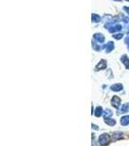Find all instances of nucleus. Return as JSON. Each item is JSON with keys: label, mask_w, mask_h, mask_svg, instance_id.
Wrapping results in <instances>:
<instances>
[{"label": "nucleus", "mask_w": 129, "mask_h": 146, "mask_svg": "<svg viewBox=\"0 0 129 146\" xmlns=\"http://www.w3.org/2000/svg\"><path fill=\"white\" fill-rule=\"evenodd\" d=\"M109 138H110L109 134H107V133H103V134L100 136V138H99V142H100V144H101V145H106V144L109 142Z\"/></svg>", "instance_id": "nucleus-1"}, {"label": "nucleus", "mask_w": 129, "mask_h": 146, "mask_svg": "<svg viewBox=\"0 0 129 146\" xmlns=\"http://www.w3.org/2000/svg\"><path fill=\"white\" fill-rule=\"evenodd\" d=\"M120 103V99L117 97H113V100H112V104L115 106V107H117Z\"/></svg>", "instance_id": "nucleus-2"}, {"label": "nucleus", "mask_w": 129, "mask_h": 146, "mask_svg": "<svg viewBox=\"0 0 129 146\" xmlns=\"http://www.w3.org/2000/svg\"><path fill=\"white\" fill-rule=\"evenodd\" d=\"M128 123H129V116H124L121 118V124L122 125L126 126V125H128Z\"/></svg>", "instance_id": "nucleus-3"}, {"label": "nucleus", "mask_w": 129, "mask_h": 146, "mask_svg": "<svg viewBox=\"0 0 129 146\" xmlns=\"http://www.w3.org/2000/svg\"><path fill=\"white\" fill-rule=\"evenodd\" d=\"M122 89V86L121 85H114V86H112V90H114V91H119V90H121Z\"/></svg>", "instance_id": "nucleus-4"}, {"label": "nucleus", "mask_w": 129, "mask_h": 146, "mask_svg": "<svg viewBox=\"0 0 129 146\" xmlns=\"http://www.w3.org/2000/svg\"><path fill=\"white\" fill-rule=\"evenodd\" d=\"M100 113H102V109H101V108H98V109L96 110V112H95V115L98 117V116H100Z\"/></svg>", "instance_id": "nucleus-5"}]
</instances>
